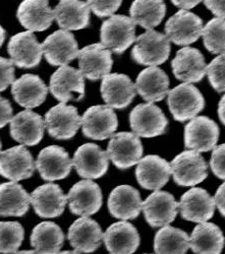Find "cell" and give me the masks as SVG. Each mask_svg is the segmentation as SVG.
Listing matches in <instances>:
<instances>
[{
    "mask_svg": "<svg viewBox=\"0 0 225 254\" xmlns=\"http://www.w3.org/2000/svg\"><path fill=\"white\" fill-rule=\"evenodd\" d=\"M14 254H39L35 250H23V251H17Z\"/></svg>",
    "mask_w": 225,
    "mask_h": 254,
    "instance_id": "obj_50",
    "label": "cell"
},
{
    "mask_svg": "<svg viewBox=\"0 0 225 254\" xmlns=\"http://www.w3.org/2000/svg\"><path fill=\"white\" fill-rule=\"evenodd\" d=\"M146 254H148V253H146Z\"/></svg>",
    "mask_w": 225,
    "mask_h": 254,
    "instance_id": "obj_53",
    "label": "cell"
},
{
    "mask_svg": "<svg viewBox=\"0 0 225 254\" xmlns=\"http://www.w3.org/2000/svg\"><path fill=\"white\" fill-rule=\"evenodd\" d=\"M171 2L173 5L180 8V10L188 11L189 9H192L195 6H197L201 1H175V0H173Z\"/></svg>",
    "mask_w": 225,
    "mask_h": 254,
    "instance_id": "obj_47",
    "label": "cell"
},
{
    "mask_svg": "<svg viewBox=\"0 0 225 254\" xmlns=\"http://www.w3.org/2000/svg\"><path fill=\"white\" fill-rule=\"evenodd\" d=\"M106 153L116 168L127 170L140 162L144 147L140 137L134 132L121 131L111 136Z\"/></svg>",
    "mask_w": 225,
    "mask_h": 254,
    "instance_id": "obj_6",
    "label": "cell"
},
{
    "mask_svg": "<svg viewBox=\"0 0 225 254\" xmlns=\"http://www.w3.org/2000/svg\"><path fill=\"white\" fill-rule=\"evenodd\" d=\"M30 195L16 182L0 184V216L23 217L30 208Z\"/></svg>",
    "mask_w": 225,
    "mask_h": 254,
    "instance_id": "obj_34",
    "label": "cell"
},
{
    "mask_svg": "<svg viewBox=\"0 0 225 254\" xmlns=\"http://www.w3.org/2000/svg\"><path fill=\"white\" fill-rule=\"evenodd\" d=\"M68 238L72 247L79 253L95 252L103 240L100 225L89 217L75 221L69 229Z\"/></svg>",
    "mask_w": 225,
    "mask_h": 254,
    "instance_id": "obj_25",
    "label": "cell"
},
{
    "mask_svg": "<svg viewBox=\"0 0 225 254\" xmlns=\"http://www.w3.org/2000/svg\"><path fill=\"white\" fill-rule=\"evenodd\" d=\"M101 96L108 107L125 109L137 95L135 83L124 73H109L102 78Z\"/></svg>",
    "mask_w": 225,
    "mask_h": 254,
    "instance_id": "obj_19",
    "label": "cell"
},
{
    "mask_svg": "<svg viewBox=\"0 0 225 254\" xmlns=\"http://www.w3.org/2000/svg\"><path fill=\"white\" fill-rule=\"evenodd\" d=\"M13 65L19 68H33L42 59V46L32 32H22L12 36L7 46Z\"/></svg>",
    "mask_w": 225,
    "mask_h": 254,
    "instance_id": "obj_20",
    "label": "cell"
},
{
    "mask_svg": "<svg viewBox=\"0 0 225 254\" xmlns=\"http://www.w3.org/2000/svg\"><path fill=\"white\" fill-rule=\"evenodd\" d=\"M49 91L61 103L79 101L85 96V79L78 69L66 65L59 67L50 77Z\"/></svg>",
    "mask_w": 225,
    "mask_h": 254,
    "instance_id": "obj_9",
    "label": "cell"
},
{
    "mask_svg": "<svg viewBox=\"0 0 225 254\" xmlns=\"http://www.w3.org/2000/svg\"><path fill=\"white\" fill-rule=\"evenodd\" d=\"M35 213L41 218H57L64 214L68 197L59 185L47 183L37 187L30 195Z\"/></svg>",
    "mask_w": 225,
    "mask_h": 254,
    "instance_id": "obj_23",
    "label": "cell"
},
{
    "mask_svg": "<svg viewBox=\"0 0 225 254\" xmlns=\"http://www.w3.org/2000/svg\"><path fill=\"white\" fill-rule=\"evenodd\" d=\"M24 238L25 230L18 222H0V253H16Z\"/></svg>",
    "mask_w": 225,
    "mask_h": 254,
    "instance_id": "obj_39",
    "label": "cell"
},
{
    "mask_svg": "<svg viewBox=\"0 0 225 254\" xmlns=\"http://www.w3.org/2000/svg\"><path fill=\"white\" fill-rule=\"evenodd\" d=\"M142 209L152 228L165 227L175 220L178 214V202L171 193L157 190L142 202Z\"/></svg>",
    "mask_w": 225,
    "mask_h": 254,
    "instance_id": "obj_12",
    "label": "cell"
},
{
    "mask_svg": "<svg viewBox=\"0 0 225 254\" xmlns=\"http://www.w3.org/2000/svg\"><path fill=\"white\" fill-rule=\"evenodd\" d=\"M58 254H80L79 252H77V251H63V252H59Z\"/></svg>",
    "mask_w": 225,
    "mask_h": 254,
    "instance_id": "obj_51",
    "label": "cell"
},
{
    "mask_svg": "<svg viewBox=\"0 0 225 254\" xmlns=\"http://www.w3.org/2000/svg\"><path fill=\"white\" fill-rule=\"evenodd\" d=\"M4 40H5V31H4V29L1 27V25H0V47L2 46Z\"/></svg>",
    "mask_w": 225,
    "mask_h": 254,
    "instance_id": "obj_49",
    "label": "cell"
},
{
    "mask_svg": "<svg viewBox=\"0 0 225 254\" xmlns=\"http://www.w3.org/2000/svg\"><path fill=\"white\" fill-rule=\"evenodd\" d=\"M36 168L41 178L52 182L65 179L70 175L73 161L64 147L49 145L39 153Z\"/></svg>",
    "mask_w": 225,
    "mask_h": 254,
    "instance_id": "obj_15",
    "label": "cell"
},
{
    "mask_svg": "<svg viewBox=\"0 0 225 254\" xmlns=\"http://www.w3.org/2000/svg\"><path fill=\"white\" fill-rule=\"evenodd\" d=\"M203 41L205 48L212 54H225V19L212 18L203 27Z\"/></svg>",
    "mask_w": 225,
    "mask_h": 254,
    "instance_id": "obj_38",
    "label": "cell"
},
{
    "mask_svg": "<svg viewBox=\"0 0 225 254\" xmlns=\"http://www.w3.org/2000/svg\"><path fill=\"white\" fill-rule=\"evenodd\" d=\"M218 116L222 124L225 125V94L218 104Z\"/></svg>",
    "mask_w": 225,
    "mask_h": 254,
    "instance_id": "obj_48",
    "label": "cell"
},
{
    "mask_svg": "<svg viewBox=\"0 0 225 254\" xmlns=\"http://www.w3.org/2000/svg\"><path fill=\"white\" fill-rule=\"evenodd\" d=\"M169 77L166 72L157 67L151 66L143 69L136 80L137 93L148 103L160 102L169 93Z\"/></svg>",
    "mask_w": 225,
    "mask_h": 254,
    "instance_id": "obj_30",
    "label": "cell"
},
{
    "mask_svg": "<svg viewBox=\"0 0 225 254\" xmlns=\"http://www.w3.org/2000/svg\"><path fill=\"white\" fill-rule=\"evenodd\" d=\"M206 74L217 93L225 92V54L217 56L206 67Z\"/></svg>",
    "mask_w": 225,
    "mask_h": 254,
    "instance_id": "obj_40",
    "label": "cell"
},
{
    "mask_svg": "<svg viewBox=\"0 0 225 254\" xmlns=\"http://www.w3.org/2000/svg\"><path fill=\"white\" fill-rule=\"evenodd\" d=\"M131 18L136 25L141 26L147 31H152L160 25L166 13V4L159 1H144L136 0L130 8Z\"/></svg>",
    "mask_w": 225,
    "mask_h": 254,
    "instance_id": "obj_37",
    "label": "cell"
},
{
    "mask_svg": "<svg viewBox=\"0 0 225 254\" xmlns=\"http://www.w3.org/2000/svg\"><path fill=\"white\" fill-rule=\"evenodd\" d=\"M103 241L110 254H134L140 245V235L133 224L121 221L106 229Z\"/></svg>",
    "mask_w": 225,
    "mask_h": 254,
    "instance_id": "obj_27",
    "label": "cell"
},
{
    "mask_svg": "<svg viewBox=\"0 0 225 254\" xmlns=\"http://www.w3.org/2000/svg\"><path fill=\"white\" fill-rule=\"evenodd\" d=\"M214 201L220 214L225 218V181L218 187L214 196Z\"/></svg>",
    "mask_w": 225,
    "mask_h": 254,
    "instance_id": "obj_46",
    "label": "cell"
},
{
    "mask_svg": "<svg viewBox=\"0 0 225 254\" xmlns=\"http://www.w3.org/2000/svg\"><path fill=\"white\" fill-rule=\"evenodd\" d=\"M170 50V41L164 34L147 31L136 39L132 58L141 65L157 66L168 59Z\"/></svg>",
    "mask_w": 225,
    "mask_h": 254,
    "instance_id": "obj_2",
    "label": "cell"
},
{
    "mask_svg": "<svg viewBox=\"0 0 225 254\" xmlns=\"http://www.w3.org/2000/svg\"><path fill=\"white\" fill-rule=\"evenodd\" d=\"M11 94L19 106L30 110L45 102L48 88L39 75L28 73L13 81Z\"/></svg>",
    "mask_w": 225,
    "mask_h": 254,
    "instance_id": "obj_29",
    "label": "cell"
},
{
    "mask_svg": "<svg viewBox=\"0 0 225 254\" xmlns=\"http://www.w3.org/2000/svg\"><path fill=\"white\" fill-rule=\"evenodd\" d=\"M130 124L136 135L151 138L165 133L168 119L158 106L146 103L139 104L132 110Z\"/></svg>",
    "mask_w": 225,
    "mask_h": 254,
    "instance_id": "obj_5",
    "label": "cell"
},
{
    "mask_svg": "<svg viewBox=\"0 0 225 254\" xmlns=\"http://www.w3.org/2000/svg\"><path fill=\"white\" fill-rule=\"evenodd\" d=\"M81 130L86 137L104 140L114 134L118 119L112 108L106 105H96L88 108L81 117Z\"/></svg>",
    "mask_w": 225,
    "mask_h": 254,
    "instance_id": "obj_7",
    "label": "cell"
},
{
    "mask_svg": "<svg viewBox=\"0 0 225 254\" xmlns=\"http://www.w3.org/2000/svg\"><path fill=\"white\" fill-rule=\"evenodd\" d=\"M54 18L61 30L77 31L90 25V7L85 1L61 0L53 9Z\"/></svg>",
    "mask_w": 225,
    "mask_h": 254,
    "instance_id": "obj_32",
    "label": "cell"
},
{
    "mask_svg": "<svg viewBox=\"0 0 225 254\" xmlns=\"http://www.w3.org/2000/svg\"><path fill=\"white\" fill-rule=\"evenodd\" d=\"M174 182L183 187H192L205 180L208 176V164L204 157L195 151L178 154L170 163Z\"/></svg>",
    "mask_w": 225,
    "mask_h": 254,
    "instance_id": "obj_4",
    "label": "cell"
},
{
    "mask_svg": "<svg viewBox=\"0 0 225 254\" xmlns=\"http://www.w3.org/2000/svg\"><path fill=\"white\" fill-rule=\"evenodd\" d=\"M225 244L221 229L209 222L201 223L193 230L190 248L195 254H220Z\"/></svg>",
    "mask_w": 225,
    "mask_h": 254,
    "instance_id": "obj_33",
    "label": "cell"
},
{
    "mask_svg": "<svg viewBox=\"0 0 225 254\" xmlns=\"http://www.w3.org/2000/svg\"><path fill=\"white\" fill-rule=\"evenodd\" d=\"M72 161L76 173L88 180L104 176L109 166L107 153L95 143L80 145L75 151Z\"/></svg>",
    "mask_w": 225,
    "mask_h": 254,
    "instance_id": "obj_13",
    "label": "cell"
},
{
    "mask_svg": "<svg viewBox=\"0 0 225 254\" xmlns=\"http://www.w3.org/2000/svg\"><path fill=\"white\" fill-rule=\"evenodd\" d=\"M81 118L74 106L60 103L52 107L44 119L45 128L55 139L67 140L73 138L80 127Z\"/></svg>",
    "mask_w": 225,
    "mask_h": 254,
    "instance_id": "obj_8",
    "label": "cell"
},
{
    "mask_svg": "<svg viewBox=\"0 0 225 254\" xmlns=\"http://www.w3.org/2000/svg\"><path fill=\"white\" fill-rule=\"evenodd\" d=\"M1 149H2V142L0 140V154H1Z\"/></svg>",
    "mask_w": 225,
    "mask_h": 254,
    "instance_id": "obj_52",
    "label": "cell"
},
{
    "mask_svg": "<svg viewBox=\"0 0 225 254\" xmlns=\"http://www.w3.org/2000/svg\"><path fill=\"white\" fill-rule=\"evenodd\" d=\"M136 26L130 16H110L101 26V44L115 54L125 53L136 40Z\"/></svg>",
    "mask_w": 225,
    "mask_h": 254,
    "instance_id": "obj_1",
    "label": "cell"
},
{
    "mask_svg": "<svg viewBox=\"0 0 225 254\" xmlns=\"http://www.w3.org/2000/svg\"><path fill=\"white\" fill-rule=\"evenodd\" d=\"M69 206L75 216L89 217L101 208L103 195L100 186L92 180H81L75 183L67 195Z\"/></svg>",
    "mask_w": 225,
    "mask_h": 254,
    "instance_id": "obj_10",
    "label": "cell"
},
{
    "mask_svg": "<svg viewBox=\"0 0 225 254\" xmlns=\"http://www.w3.org/2000/svg\"><path fill=\"white\" fill-rule=\"evenodd\" d=\"M210 167L217 178L225 180V143L217 145L213 149Z\"/></svg>",
    "mask_w": 225,
    "mask_h": 254,
    "instance_id": "obj_41",
    "label": "cell"
},
{
    "mask_svg": "<svg viewBox=\"0 0 225 254\" xmlns=\"http://www.w3.org/2000/svg\"><path fill=\"white\" fill-rule=\"evenodd\" d=\"M136 168V178L141 187L157 190L164 187L171 175L170 163L157 155H149L140 160Z\"/></svg>",
    "mask_w": 225,
    "mask_h": 254,
    "instance_id": "obj_22",
    "label": "cell"
},
{
    "mask_svg": "<svg viewBox=\"0 0 225 254\" xmlns=\"http://www.w3.org/2000/svg\"><path fill=\"white\" fill-rule=\"evenodd\" d=\"M142 202L140 192L136 188L131 185H119L110 192L107 206L112 217L128 221L139 217Z\"/></svg>",
    "mask_w": 225,
    "mask_h": 254,
    "instance_id": "obj_26",
    "label": "cell"
},
{
    "mask_svg": "<svg viewBox=\"0 0 225 254\" xmlns=\"http://www.w3.org/2000/svg\"><path fill=\"white\" fill-rule=\"evenodd\" d=\"M219 134V127L215 121L207 116H198L185 127V145L198 153L209 152L216 146Z\"/></svg>",
    "mask_w": 225,
    "mask_h": 254,
    "instance_id": "obj_14",
    "label": "cell"
},
{
    "mask_svg": "<svg viewBox=\"0 0 225 254\" xmlns=\"http://www.w3.org/2000/svg\"><path fill=\"white\" fill-rule=\"evenodd\" d=\"M12 119V107L10 102L0 96V128L8 124Z\"/></svg>",
    "mask_w": 225,
    "mask_h": 254,
    "instance_id": "obj_44",
    "label": "cell"
},
{
    "mask_svg": "<svg viewBox=\"0 0 225 254\" xmlns=\"http://www.w3.org/2000/svg\"><path fill=\"white\" fill-rule=\"evenodd\" d=\"M203 20L196 13L178 10L165 24V36L175 45L187 46L202 36Z\"/></svg>",
    "mask_w": 225,
    "mask_h": 254,
    "instance_id": "obj_11",
    "label": "cell"
},
{
    "mask_svg": "<svg viewBox=\"0 0 225 254\" xmlns=\"http://www.w3.org/2000/svg\"><path fill=\"white\" fill-rule=\"evenodd\" d=\"M167 104L173 118L186 122L195 118L205 107V99L192 83H181L168 93Z\"/></svg>",
    "mask_w": 225,
    "mask_h": 254,
    "instance_id": "obj_3",
    "label": "cell"
},
{
    "mask_svg": "<svg viewBox=\"0 0 225 254\" xmlns=\"http://www.w3.org/2000/svg\"><path fill=\"white\" fill-rule=\"evenodd\" d=\"M65 234L53 222H42L32 231L31 245L39 254H58L65 243Z\"/></svg>",
    "mask_w": 225,
    "mask_h": 254,
    "instance_id": "obj_35",
    "label": "cell"
},
{
    "mask_svg": "<svg viewBox=\"0 0 225 254\" xmlns=\"http://www.w3.org/2000/svg\"><path fill=\"white\" fill-rule=\"evenodd\" d=\"M77 58L78 70L84 77L93 81L109 74L113 65L111 52L101 43L84 47L79 50Z\"/></svg>",
    "mask_w": 225,
    "mask_h": 254,
    "instance_id": "obj_21",
    "label": "cell"
},
{
    "mask_svg": "<svg viewBox=\"0 0 225 254\" xmlns=\"http://www.w3.org/2000/svg\"><path fill=\"white\" fill-rule=\"evenodd\" d=\"M206 62L200 50L193 47H183L177 51L171 61L174 76L185 83L201 81L206 74Z\"/></svg>",
    "mask_w": 225,
    "mask_h": 254,
    "instance_id": "obj_24",
    "label": "cell"
},
{
    "mask_svg": "<svg viewBox=\"0 0 225 254\" xmlns=\"http://www.w3.org/2000/svg\"><path fill=\"white\" fill-rule=\"evenodd\" d=\"M17 18L20 25L29 32H43L54 19V11L46 0H25L17 8Z\"/></svg>",
    "mask_w": 225,
    "mask_h": 254,
    "instance_id": "obj_31",
    "label": "cell"
},
{
    "mask_svg": "<svg viewBox=\"0 0 225 254\" xmlns=\"http://www.w3.org/2000/svg\"><path fill=\"white\" fill-rule=\"evenodd\" d=\"M44 120L38 113L25 110L17 113L10 121L11 137L24 145L38 144L44 135Z\"/></svg>",
    "mask_w": 225,
    "mask_h": 254,
    "instance_id": "obj_28",
    "label": "cell"
},
{
    "mask_svg": "<svg viewBox=\"0 0 225 254\" xmlns=\"http://www.w3.org/2000/svg\"><path fill=\"white\" fill-rule=\"evenodd\" d=\"M14 81V65L10 59L0 57V92L5 91Z\"/></svg>",
    "mask_w": 225,
    "mask_h": 254,
    "instance_id": "obj_43",
    "label": "cell"
},
{
    "mask_svg": "<svg viewBox=\"0 0 225 254\" xmlns=\"http://www.w3.org/2000/svg\"><path fill=\"white\" fill-rule=\"evenodd\" d=\"M190 249V237L181 229L162 227L154 238L155 254H187Z\"/></svg>",
    "mask_w": 225,
    "mask_h": 254,
    "instance_id": "obj_36",
    "label": "cell"
},
{
    "mask_svg": "<svg viewBox=\"0 0 225 254\" xmlns=\"http://www.w3.org/2000/svg\"><path fill=\"white\" fill-rule=\"evenodd\" d=\"M205 6L218 18H225V1H204Z\"/></svg>",
    "mask_w": 225,
    "mask_h": 254,
    "instance_id": "obj_45",
    "label": "cell"
},
{
    "mask_svg": "<svg viewBox=\"0 0 225 254\" xmlns=\"http://www.w3.org/2000/svg\"><path fill=\"white\" fill-rule=\"evenodd\" d=\"M120 0L118 1H87L90 10L93 11L99 17H110L113 13L118 10L121 5Z\"/></svg>",
    "mask_w": 225,
    "mask_h": 254,
    "instance_id": "obj_42",
    "label": "cell"
},
{
    "mask_svg": "<svg viewBox=\"0 0 225 254\" xmlns=\"http://www.w3.org/2000/svg\"><path fill=\"white\" fill-rule=\"evenodd\" d=\"M214 198L203 188H192L183 193L178 202V209L183 220L193 223L208 222L215 211Z\"/></svg>",
    "mask_w": 225,
    "mask_h": 254,
    "instance_id": "obj_18",
    "label": "cell"
},
{
    "mask_svg": "<svg viewBox=\"0 0 225 254\" xmlns=\"http://www.w3.org/2000/svg\"><path fill=\"white\" fill-rule=\"evenodd\" d=\"M41 46L47 62L53 66L68 65L79 52L74 34L65 30H58L49 35Z\"/></svg>",
    "mask_w": 225,
    "mask_h": 254,
    "instance_id": "obj_17",
    "label": "cell"
},
{
    "mask_svg": "<svg viewBox=\"0 0 225 254\" xmlns=\"http://www.w3.org/2000/svg\"><path fill=\"white\" fill-rule=\"evenodd\" d=\"M36 163L25 145H16L0 154V175L12 181L29 179L35 172Z\"/></svg>",
    "mask_w": 225,
    "mask_h": 254,
    "instance_id": "obj_16",
    "label": "cell"
}]
</instances>
